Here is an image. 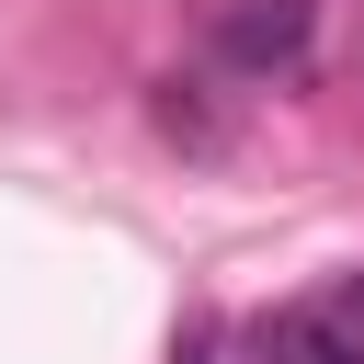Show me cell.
Listing matches in <instances>:
<instances>
[{
	"instance_id": "1",
	"label": "cell",
	"mask_w": 364,
	"mask_h": 364,
	"mask_svg": "<svg viewBox=\"0 0 364 364\" xmlns=\"http://www.w3.org/2000/svg\"><path fill=\"white\" fill-rule=\"evenodd\" d=\"M307 34H318V0H228L216 23V57L273 80V68H307Z\"/></svg>"
},
{
	"instance_id": "2",
	"label": "cell",
	"mask_w": 364,
	"mask_h": 364,
	"mask_svg": "<svg viewBox=\"0 0 364 364\" xmlns=\"http://www.w3.org/2000/svg\"><path fill=\"white\" fill-rule=\"evenodd\" d=\"M171 364H216V318H193V330L171 341Z\"/></svg>"
}]
</instances>
